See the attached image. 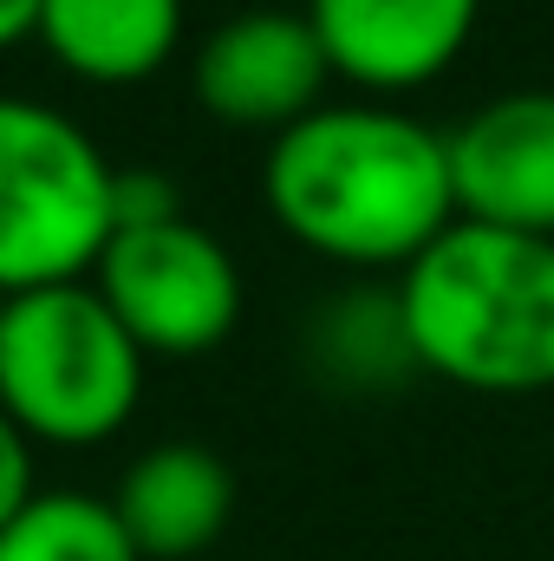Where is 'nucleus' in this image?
Instances as JSON below:
<instances>
[{
  "label": "nucleus",
  "mask_w": 554,
  "mask_h": 561,
  "mask_svg": "<svg viewBox=\"0 0 554 561\" xmlns=\"http://www.w3.org/2000/svg\"><path fill=\"white\" fill-rule=\"evenodd\" d=\"M262 190L293 242L353 268H412L457 222L450 144L392 105H313L275 131Z\"/></svg>",
  "instance_id": "nucleus-1"
},
{
  "label": "nucleus",
  "mask_w": 554,
  "mask_h": 561,
  "mask_svg": "<svg viewBox=\"0 0 554 561\" xmlns=\"http://www.w3.org/2000/svg\"><path fill=\"white\" fill-rule=\"evenodd\" d=\"M399 320L417 366L470 392L554 386V236L450 222L405 280Z\"/></svg>",
  "instance_id": "nucleus-2"
},
{
  "label": "nucleus",
  "mask_w": 554,
  "mask_h": 561,
  "mask_svg": "<svg viewBox=\"0 0 554 561\" xmlns=\"http://www.w3.org/2000/svg\"><path fill=\"white\" fill-rule=\"evenodd\" d=\"M143 346L99 287L59 280L0 307V412L46 444H99L138 412Z\"/></svg>",
  "instance_id": "nucleus-3"
},
{
  "label": "nucleus",
  "mask_w": 554,
  "mask_h": 561,
  "mask_svg": "<svg viewBox=\"0 0 554 561\" xmlns=\"http://www.w3.org/2000/svg\"><path fill=\"white\" fill-rule=\"evenodd\" d=\"M118 170L66 112L0 92V294H33L99 268Z\"/></svg>",
  "instance_id": "nucleus-4"
},
{
  "label": "nucleus",
  "mask_w": 554,
  "mask_h": 561,
  "mask_svg": "<svg viewBox=\"0 0 554 561\" xmlns=\"http://www.w3.org/2000/svg\"><path fill=\"white\" fill-rule=\"evenodd\" d=\"M92 287L143 353H209L242 320L235 255L189 216L150 229H112Z\"/></svg>",
  "instance_id": "nucleus-5"
},
{
  "label": "nucleus",
  "mask_w": 554,
  "mask_h": 561,
  "mask_svg": "<svg viewBox=\"0 0 554 561\" xmlns=\"http://www.w3.org/2000/svg\"><path fill=\"white\" fill-rule=\"evenodd\" d=\"M443 144L463 222L554 236V92H503Z\"/></svg>",
  "instance_id": "nucleus-6"
},
{
  "label": "nucleus",
  "mask_w": 554,
  "mask_h": 561,
  "mask_svg": "<svg viewBox=\"0 0 554 561\" xmlns=\"http://www.w3.org/2000/svg\"><path fill=\"white\" fill-rule=\"evenodd\" d=\"M326 72H333V59H326V46H320L307 13L249 7V13L222 20L203 39V53H196V99L222 125H275V131H287L293 118L313 112Z\"/></svg>",
  "instance_id": "nucleus-7"
},
{
  "label": "nucleus",
  "mask_w": 554,
  "mask_h": 561,
  "mask_svg": "<svg viewBox=\"0 0 554 561\" xmlns=\"http://www.w3.org/2000/svg\"><path fill=\"white\" fill-rule=\"evenodd\" d=\"M483 0H307V20L333 59L366 92H412L443 72Z\"/></svg>",
  "instance_id": "nucleus-8"
},
{
  "label": "nucleus",
  "mask_w": 554,
  "mask_h": 561,
  "mask_svg": "<svg viewBox=\"0 0 554 561\" xmlns=\"http://www.w3.org/2000/svg\"><path fill=\"white\" fill-rule=\"evenodd\" d=\"M143 561H196L235 516V470L209 444H157L112 496Z\"/></svg>",
  "instance_id": "nucleus-9"
},
{
  "label": "nucleus",
  "mask_w": 554,
  "mask_h": 561,
  "mask_svg": "<svg viewBox=\"0 0 554 561\" xmlns=\"http://www.w3.org/2000/svg\"><path fill=\"white\" fill-rule=\"evenodd\" d=\"M46 53L92 85L150 79L183 33V0H39Z\"/></svg>",
  "instance_id": "nucleus-10"
},
{
  "label": "nucleus",
  "mask_w": 554,
  "mask_h": 561,
  "mask_svg": "<svg viewBox=\"0 0 554 561\" xmlns=\"http://www.w3.org/2000/svg\"><path fill=\"white\" fill-rule=\"evenodd\" d=\"M0 561H143V556L125 536L112 503L79 496V490H39L0 529Z\"/></svg>",
  "instance_id": "nucleus-11"
},
{
  "label": "nucleus",
  "mask_w": 554,
  "mask_h": 561,
  "mask_svg": "<svg viewBox=\"0 0 554 561\" xmlns=\"http://www.w3.org/2000/svg\"><path fill=\"white\" fill-rule=\"evenodd\" d=\"M183 203L170 190L163 170H118L112 183V229H150V222H176Z\"/></svg>",
  "instance_id": "nucleus-12"
},
{
  "label": "nucleus",
  "mask_w": 554,
  "mask_h": 561,
  "mask_svg": "<svg viewBox=\"0 0 554 561\" xmlns=\"http://www.w3.org/2000/svg\"><path fill=\"white\" fill-rule=\"evenodd\" d=\"M33 450H26V431L0 412V529L33 503Z\"/></svg>",
  "instance_id": "nucleus-13"
},
{
  "label": "nucleus",
  "mask_w": 554,
  "mask_h": 561,
  "mask_svg": "<svg viewBox=\"0 0 554 561\" xmlns=\"http://www.w3.org/2000/svg\"><path fill=\"white\" fill-rule=\"evenodd\" d=\"M33 26H39V0H0V46L26 39Z\"/></svg>",
  "instance_id": "nucleus-14"
},
{
  "label": "nucleus",
  "mask_w": 554,
  "mask_h": 561,
  "mask_svg": "<svg viewBox=\"0 0 554 561\" xmlns=\"http://www.w3.org/2000/svg\"><path fill=\"white\" fill-rule=\"evenodd\" d=\"M0 307H7V294H0Z\"/></svg>",
  "instance_id": "nucleus-15"
}]
</instances>
